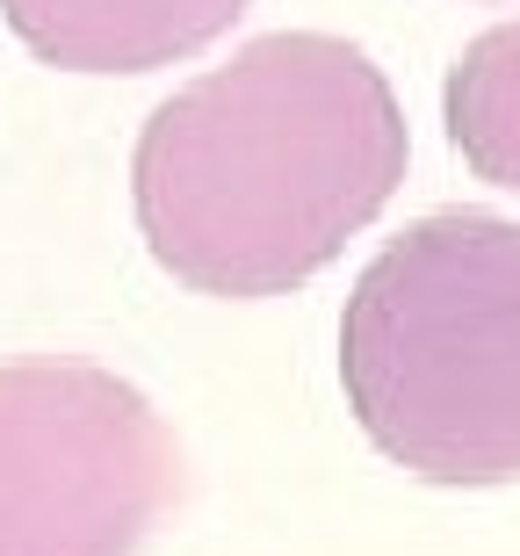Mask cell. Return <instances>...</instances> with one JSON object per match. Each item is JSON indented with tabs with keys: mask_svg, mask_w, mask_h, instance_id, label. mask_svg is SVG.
I'll return each instance as SVG.
<instances>
[{
	"mask_svg": "<svg viewBox=\"0 0 520 556\" xmlns=\"http://www.w3.org/2000/svg\"><path fill=\"white\" fill-rule=\"evenodd\" d=\"M413 138L383 65L326 29H275L195 73L138 130L130 210L195 296H290L405 181Z\"/></svg>",
	"mask_w": 520,
	"mask_h": 556,
	"instance_id": "6da1fadb",
	"label": "cell"
},
{
	"mask_svg": "<svg viewBox=\"0 0 520 556\" xmlns=\"http://www.w3.org/2000/svg\"><path fill=\"white\" fill-rule=\"evenodd\" d=\"M441 124L478 181L520 195V15L462 43L441 80Z\"/></svg>",
	"mask_w": 520,
	"mask_h": 556,
	"instance_id": "5b68a950",
	"label": "cell"
},
{
	"mask_svg": "<svg viewBox=\"0 0 520 556\" xmlns=\"http://www.w3.org/2000/svg\"><path fill=\"white\" fill-rule=\"evenodd\" d=\"M181 484L174 427L116 369H0V556H138Z\"/></svg>",
	"mask_w": 520,
	"mask_h": 556,
	"instance_id": "3957f363",
	"label": "cell"
},
{
	"mask_svg": "<svg viewBox=\"0 0 520 556\" xmlns=\"http://www.w3.org/2000/svg\"><path fill=\"white\" fill-rule=\"evenodd\" d=\"M253 0H0V15L59 73H160L225 37Z\"/></svg>",
	"mask_w": 520,
	"mask_h": 556,
	"instance_id": "277c9868",
	"label": "cell"
},
{
	"mask_svg": "<svg viewBox=\"0 0 520 556\" xmlns=\"http://www.w3.org/2000/svg\"><path fill=\"white\" fill-rule=\"evenodd\" d=\"M347 413L419 484L520 477V225L434 210L376 253L340 311Z\"/></svg>",
	"mask_w": 520,
	"mask_h": 556,
	"instance_id": "7a4b0ae2",
	"label": "cell"
}]
</instances>
